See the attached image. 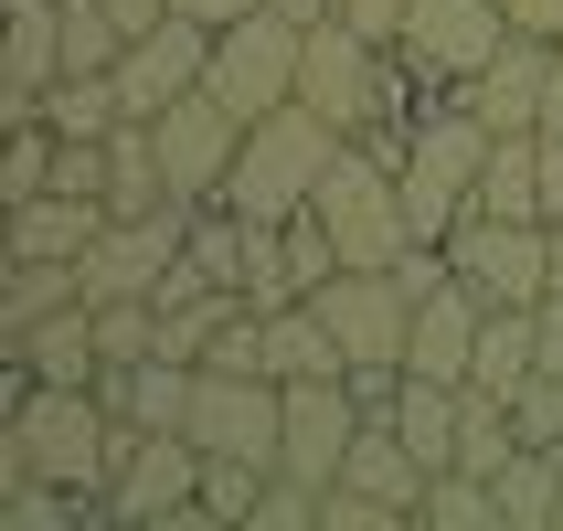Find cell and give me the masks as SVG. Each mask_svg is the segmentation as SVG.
<instances>
[{"label": "cell", "instance_id": "obj_1", "mask_svg": "<svg viewBox=\"0 0 563 531\" xmlns=\"http://www.w3.org/2000/svg\"><path fill=\"white\" fill-rule=\"evenodd\" d=\"M118 446H128V425L96 383H32L22 405L0 414V489H54L75 510H107Z\"/></svg>", "mask_w": 563, "mask_h": 531}, {"label": "cell", "instance_id": "obj_2", "mask_svg": "<svg viewBox=\"0 0 563 531\" xmlns=\"http://www.w3.org/2000/svg\"><path fill=\"white\" fill-rule=\"evenodd\" d=\"M341 159V128L319 118L309 96H287V107H266V118L245 128V159H234V181H223V213L245 223H298L319 202V170Z\"/></svg>", "mask_w": 563, "mask_h": 531}, {"label": "cell", "instance_id": "obj_3", "mask_svg": "<svg viewBox=\"0 0 563 531\" xmlns=\"http://www.w3.org/2000/svg\"><path fill=\"white\" fill-rule=\"evenodd\" d=\"M319 223H330V245H341V266H394V255L415 245L405 223V170L373 150V139H341V159L319 170Z\"/></svg>", "mask_w": 563, "mask_h": 531}, {"label": "cell", "instance_id": "obj_4", "mask_svg": "<svg viewBox=\"0 0 563 531\" xmlns=\"http://www.w3.org/2000/svg\"><path fill=\"white\" fill-rule=\"evenodd\" d=\"M298 54H309V22H287L277 0H266V11H245V22L213 32V75H202V86H213L223 107L255 128L266 107H287V96H298Z\"/></svg>", "mask_w": 563, "mask_h": 531}, {"label": "cell", "instance_id": "obj_5", "mask_svg": "<svg viewBox=\"0 0 563 531\" xmlns=\"http://www.w3.org/2000/svg\"><path fill=\"white\" fill-rule=\"evenodd\" d=\"M107 521H202V446L181 425H128L118 478H107Z\"/></svg>", "mask_w": 563, "mask_h": 531}, {"label": "cell", "instance_id": "obj_6", "mask_svg": "<svg viewBox=\"0 0 563 531\" xmlns=\"http://www.w3.org/2000/svg\"><path fill=\"white\" fill-rule=\"evenodd\" d=\"M446 266H457L489 309H542V298H553V223L468 213L457 234H446Z\"/></svg>", "mask_w": 563, "mask_h": 531}, {"label": "cell", "instance_id": "obj_7", "mask_svg": "<svg viewBox=\"0 0 563 531\" xmlns=\"http://www.w3.org/2000/svg\"><path fill=\"white\" fill-rule=\"evenodd\" d=\"M319 319L341 330L351 373H405V341H415V287L394 266H341L319 287Z\"/></svg>", "mask_w": 563, "mask_h": 531}, {"label": "cell", "instance_id": "obj_8", "mask_svg": "<svg viewBox=\"0 0 563 531\" xmlns=\"http://www.w3.org/2000/svg\"><path fill=\"white\" fill-rule=\"evenodd\" d=\"M202 457H287V383L266 373H202L191 383V425H181Z\"/></svg>", "mask_w": 563, "mask_h": 531}, {"label": "cell", "instance_id": "obj_9", "mask_svg": "<svg viewBox=\"0 0 563 531\" xmlns=\"http://www.w3.org/2000/svg\"><path fill=\"white\" fill-rule=\"evenodd\" d=\"M150 139H159V170H170V191H181V202H223L234 159H245V118H234L213 86H191L181 107H159Z\"/></svg>", "mask_w": 563, "mask_h": 531}, {"label": "cell", "instance_id": "obj_10", "mask_svg": "<svg viewBox=\"0 0 563 531\" xmlns=\"http://www.w3.org/2000/svg\"><path fill=\"white\" fill-rule=\"evenodd\" d=\"M500 43H510V0H415L405 32H394V54H405L426 86H468Z\"/></svg>", "mask_w": 563, "mask_h": 531}, {"label": "cell", "instance_id": "obj_11", "mask_svg": "<svg viewBox=\"0 0 563 531\" xmlns=\"http://www.w3.org/2000/svg\"><path fill=\"white\" fill-rule=\"evenodd\" d=\"M362 425H373V405H362V383L330 373V383H287V478H309V489H330V478L351 468V446H362Z\"/></svg>", "mask_w": 563, "mask_h": 531}, {"label": "cell", "instance_id": "obj_12", "mask_svg": "<svg viewBox=\"0 0 563 531\" xmlns=\"http://www.w3.org/2000/svg\"><path fill=\"white\" fill-rule=\"evenodd\" d=\"M202 75H213V22L170 11V22L128 32V54H118V107H128V118H159V107H181Z\"/></svg>", "mask_w": 563, "mask_h": 531}, {"label": "cell", "instance_id": "obj_13", "mask_svg": "<svg viewBox=\"0 0 563 531\" xmlns=\"http://www.w3.org/2000/svg\"><path fill=\"white\" fill-rule=\"evenodd\" d=\"M542 96H553V43L510 32L500 54L478 64L468 86H457V107H478V118L500 128V139H521V128H542Z\"/></svg>", "mask_w": 563, "mask_h": 531}, {"label": "cell", "instance_id": "obj_14", "mask_svg": "<svg viewBox=\"0 0 563 531\" xmlns=\"http://www.w3.org/2000/svg\"><path fill=\"white\" fill-rule=\"evenodd\" d=\"M478 319H489V298H478L468 277L426 287V298H415V341H405V373L468 383V362H478Z\"/></svg>", "mask_w": 563, "mask_h": 531}, {"label": "cell", "instance_id": "obj_15", "mask_svg": "<svg viewBox=\"0 0 563 531\" xmlns=\"http://www.w3.org/2000/svg\"><path fill=\"white\" fill-rule=\"evenodd\" d=\"M0 75H11L0 118H32V96L64 75V0H0Z\"/></svg>", "mask_w": 563, "mask_h": 531}, {"label": "cell", "instance_id": "obj_16", "mask_svg": "<svg viewBox=\"0 0 563 531\" xmlns=\"http://www.w3.org/2000/svg\"><path fill=\"white\" fill-rule=\"evenodd\" d=\"M191 383H202V362H181V351H139V362H107L96 394L118 405V425H191Z\"/></svg>", "mask_w": 563, "mask_h": 531}, {"label": "cell", "instance_id": "obj_17", "mask_svg": "<svg viewBox=\"0 0 563 531\" xmlns=\"http://www.w3.org/2000/svg\"><path fill=\"white\" fill-rule=\"evenodd\" d=\"M96 234H107V202H86V191H22L11 202V255H96Z\"/></svg>", "mask_w": 563, "mask_h": 531}, {"label": "cell", "instance_id": "obj_18", "mask_svg": "<svg viewBox=\"0 0 563 531\" xmlns=\"http://www.w3.org/2000/svg\"><path fill=\"white\" fill-rule=\"evenodd\" d=\"M542 373V309H489L478 319V362H468V394H521Z\"/></svg>", "mask_w": 563, "mask_h": 531}, {"label": "cell", "instance_id": "obj_19", "mask_svg": "<svg viewBox=\"0 0 563 531\" xmlns=\"http://www.w3.org/2000/svg\"><path fill=\"white\" fill-rule=\"evenodd\" d=\"M11 351L32 362V383H96V373H107V351H96V309L32 319V330H11Z\"/></svg>", "mask_w": 563, "mask_h": 531}, {"label": "cell", "instance_id": "obj_20", "mask_svg": "<svg viewBox=\"0 0 563 531\" xmlns=\"http://www.w3.org/2000/svg\"><path fill=\"white\" fill-rule=\"evenodd\" d=\"M159 202H181V191H170V170H159L150 118L107 128V223H118V213H159Z\"/></svg>", "mask_w": 563, "mask_h": 531}, {"label": "cell", "instance_id": "obj_21", "mask_svg": "<svg viewBox=\"0 0 563 531\" xmlns=\"http://www.w3.org/2000/svg\"><path fill=\"white\" fill-rule=\"evenodd\" d=\"M54 309H86V255H11V287H0V330H32Z\"/></svg>", "mask_w": 563, "mask_h": 531}, {"label": "cell", "instance_id": "obj_22", "mask_svg": "<svg viewBox=\"0 0 563 531\" xmlns=\"http://www.w3.org/2000/svg\"><path fill=\"white\" fill-rule=\"evenodd\" d=\"M489 489H500V531H563V446H521Z\"/></svg>", "mask_w": 563, "mask_h": 531}, {"label": "cell", "instance_id": "obj_23", "mask_svg": "<svg viewBox=\"0 0 563 531\" xmlns=\"http://www.w3.org/2000/svg\"><path fill=\"white\" fill-rule=\"evenodd\" d=\"M245 309H255L245 287H191V298H159V351H181V362H213V341H223Z\"/></svg>", "mask_w": 563, "mask_h": 531}, {"label": "cell", "instance_id": "obj_24", "mask_svg": "<svg viewBox=\"0 0 563 531\" xmlns=\"http://www.w3.org/2000/svg\"><path fill=\"white\" fill-rule=\"evenodd\" d=\"M478 213H500V223H542V139H532V128L489 150V170H478Z\"/></svg>", "mask_w": 563, "mask_h": 531}, {"label": "cell", "instance_id": "obj_25", "mask_svg": "<svg viewBox=\"0 0 563 531\" xmlns=\"http://www.w3.org/2000/svg\"><path fill=\"white\" fill-rule=\"evenodd\" d=\"M415 521H426V531H500V489H489L478 468H437Z\"/></svg>", "mask_w": 563, "mask_h": 531}, {"label": "cell", "instance_id": "obj_26", "mask_svg": "<svg viewBox=\"0 0 563 531\" xmlns=\"http://www.w3.org/2000/svg\"><path fill=\"white\" fill-rule=\"evenodd\" d=\"M266 457H202V521H234L255 531V510H266Z\"/></svg>", "mask_w": 563, "mask_h": 531}, {"label": "cell", "instance_id": "obj_27", "mask_svg": "<svg viewBox=\"0 0 563 531\" xmlns=\"http://www.w3.org/2000/svg\"><path fill=\"white\" fill-rule=\"evenodd\" d=\"M54 118L32 107V118H11V139H0V202H22V191H54Z\"/></svg>", "mask_w": 563, "mask_h": 531}, {"label": "cell", "instance_id": "obj_28", "mask_svg": "<svg viewBox=\"0 0 563 531\" xmlns=\"http://www.w3.org/2000/svg\"><path fill=\"white\" fill-rule=\"evenodd\" d=\"M510 457H521V425H510V405H500V394H468V414H457V468L500 478Z\"/></svg>", "mask_w": 563, "mask_h": 531}, {"label": "cell", "instance_id": "obj_29", "mask_svg": "<svg viewBox=\"0 0 563 531\" xmlns=\"http://www.w3.org/2000/svg\"><path fill=\"white\" fill-rule=\"evenodd\" d=\"M510 425H521V446H563V373L521 383V394H510Z\"/></svg>", "mask_w": 563, "mask_h": 531}, {"label": "cell", "instance_id": "obj_30", "mask_svg": "<svg viewBox=\"0 0 563 531\" xmlns=\"http://www.w3.org/2000/svg\"><path fill=\"white\" fill-rule=\"evenodd\" d=\"M319 531H405V510L362 500V489H330V510H319Z\"/></svg>", "mask_w": 563, "mask_h": 531}, {"label": "cell", "instance_id": "obj_31", "mask_svg": "<svg viewBox=\"0 0 563 531\" xmlns=\"http://www.w3.org/2000/svg\"><path fill=\"white\" fill-rule=\"evenodd\" d=\"M330 11H341L351 32H373V43H394V32H405V11H415V0H330Z\"/></svg>", "mask_w": 563, "mask_h": 531}, {"label": "cell", "instance_id": "obj_32", "mask_svg": "<svg viewBox=\"0 0 563 531\" xmlns=\"http://www.w3.org/2000/svg\"><path fill=\"white\" fill-rule=\"evenodd\" d=\"M542 139V223H563V128H532Z\"/></svg>", "mask_w": 563, "mask_h": 531}, {"label": "cell", "instance_id": "obj_33", "mask_svg": "<svg viewBox=\"0 0 563 531\" xmlns=\"http://www.w3.org/2000/svg\"><path fill=\"white\" fill-rule=\"evenodd\" d=\"M510 32H532V43H563V0H510Z\"/></svg>", "mask_w": 563, "mask_h": 531}, {"label": "cell", "instance_id": "obj_34", "mask_svg": "<svg viewBox=\"0 0 563 531\" xmlns=\"http://www.w3.org/2000/svg\"><path fill=\"white\" fill-rule=\"evenodd\" d=\"M170 11H191V22L223 32V22H245V11H266V0H170Z\"/></svg>", "mask_w": 563, "mask_h": 531}, {"label": "cell", "instance_id": "obj_35", "mask_svg": "<svg viewBox=\"0 0 563 531\" xmlns=\"http://www.w3.org/2000/svg\"><path fill=\"white\" fill-rule=\"evenodd\" d=\"M107 11H118L128 32H150V22H170V0H107Z\"/></svg>", "mask_w": 563, "mask_h": 531}, {"label": "cell", "instance_id": "obj_36", "mask_svg": "<svg viewBox=\"0 0 563 531\" xmlns=\"http://www.w3.org/2000/svg\"><path fill=\"white\" fill-rule=\"evenodd\" d=\"M553 298H563V223H553Z\"/></svg>", "mask_w": 563, "mask_h": 531}, {"label": "cell", "instance_id": "obj_37", "mask_svg": "<svg viewBox=\"0 0 563 531\" xmlns=\"http://www.w3.org/2000/svg\"><path fill=\"white\" fill-rule=\"evenodd\" d=\"M553 54H563V43H553Z\"/></svg>", "mask_w": 563, "mask_h": 531}]
</instances>
